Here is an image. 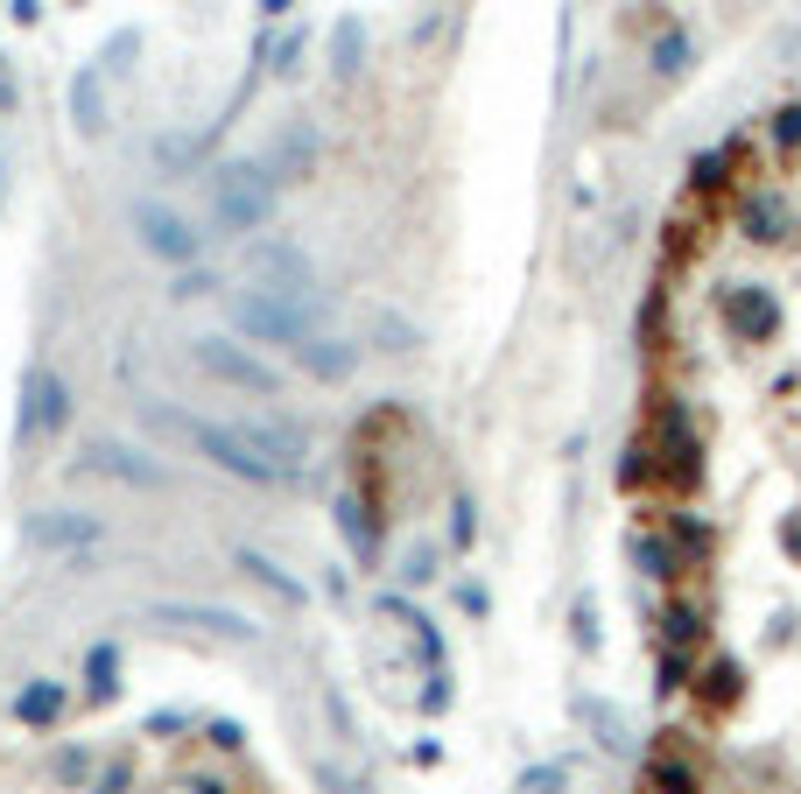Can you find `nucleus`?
Segmentation results:
<instances>
[{
  "label": "nucleus",
  "instance_id": "nucleus-2",
  "mask_svg": "<svg viewBox=\"0 0 801 794\" xmlns=\"http://www.w3.org/2000/svg\"><path fill=\"white\" fill-rule=\"evenodd\" d=\"M197 366L212 380H225V387H246V394H275V373H267L260 359H246L233 338H204L197 345Z\"/></svg>",
  "mask_w": 801,
  "mask_h": 794
},
{
  "label": "nucleus",
  "instance_id": "nucleus-3",
  "mask_svg": "<svg viewBox=\"0 0 801 794\" xmlns=\"http://www.w3.org/2000/svg\"><path fill=\"white\" fill-rule=\"evenodd\" d=\"M141 240L156 246V254H169V261L197 254V240H190V225L177 219V211H141Z\"/></svg>",
  "mask_w": 801,
  "mask_h": 794
},
{
  "label": "nucleus",
  "instance_id": "nucleus-1",
  "mask_svg": "<svg viewBox=\"0 0 801 794\" xmlns=\"http://www.w3.org/2000/svg\"><path fill=\"white\" fill-rule=\"evenodd\" d=\"M212 198H218V211H225L233 225H260L267 183H260V169H254V162H225L218 177H212Z\"/></svg>",
  "mask_w": 801,
  "mask_h": 794
}]
</instances>
